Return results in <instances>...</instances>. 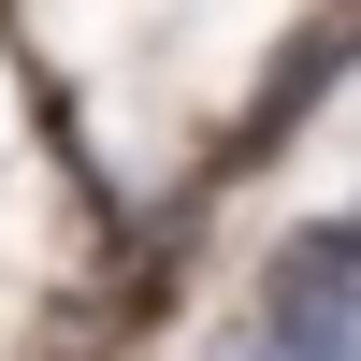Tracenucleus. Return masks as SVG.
I'll return each mask as SVG.
<instances>
[{"label":"nucleus","mask_w":361,"mask_h":361,"mask_svg":"<svg viewBox=\"0 0 361 361\" xmlns=\"http://www.w3.org/2000/svg\"><path fill=\"white\" fill-rule=\"evenodd\" d=\"M231 361H361V217H318L260 260V318Z\"/></svg>","instance_id":"obj_1"}]
</instances>
